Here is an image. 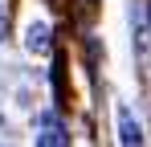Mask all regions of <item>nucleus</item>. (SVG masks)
<instances>
[{
	"instance_id": "f257e3e1",
	"label": "nucleus",
	"mask_w": 151,
	"mask_h": 147,
	"mask_svg": "<svg viewBox=\"0 0 151 147\" xmlns=\"http://www.w3.org/2000/svg\"><path fill=\"white\" fill-rule=\"evenodd\" d=\"M119 131H123V143H143V131H139V122L131 119V110H119Z\"/></svg>"
},
{
	"instance_id": "f03ea898",
	"label": "nucleus",
	"mask_w": 151,
	"mask_h": 147,
	"mask_svg": "<svg viewBox=\"0 0 151 147\" xmlns=\"http://www.w3.org/2000/svg\"><path fill=\"white\" fill-rule=\"evenodd\" d=\"M29 49H37V53L49 49V29H45V24H33V29H29Z\"/></svg>"
},
{
	"instance_id": "7ed1b4c3",
	"label": "nucleus",
	"mask_w": 151,
	"mask_h": 147,
	"mask_svg": "<svg viewBox=\"0 0 151 147\" xmlns=\"http://www.w3.org/2000/svg\"><path fill=\"white\" fill-rule=\"evenodd\" d=\"M37 143H70V139H65V131H61V127L53 122V127H45V131L37 135Z\"/></svg>"
},
{
	"instance_id": "20e7f679",
	"label": "nucleus",
	"mask_w": 151,
	"mask_h": 147,
	"mask_svg": "<svg viewBox=\"0 0 151 147\" xmlns=\"http://www.w3.org/2000/svg\"><path fill=\"white\" fill-rule=\"evenodd\" d=\"M0 37H4V8H0Z\"/></svg>"
}]
</instances>
